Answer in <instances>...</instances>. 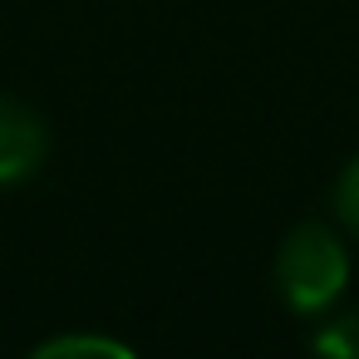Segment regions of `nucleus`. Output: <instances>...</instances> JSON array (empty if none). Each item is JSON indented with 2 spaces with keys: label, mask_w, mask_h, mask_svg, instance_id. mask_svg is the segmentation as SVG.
Instances as JSON below:
<instances>
[{
  "label": "nucleus",
  "mask_w": 359,
  "mask_h": 359,
  "mask_svg": "<svg viewBox=\"0 0 359 359\" xmlns=\"http://www.w3.org/2000/svg\"><path fill=\"white\" fill-rule=\"evenodd\" d=\"M349 285V246L330 222H300L276 246V290L295 315H325Z\"/></svg>",
  "instance_id": "obj_1"
},
{
  "label": "nucleus",
  "mask_w": 359,
  "mask_h": 359,
  "mask_svg": "<svg viewBox=\"0 0 359 359\" xmlns=\"http://www.w3.org/2000/svg\"><path fill=\"white\" fill-rule=\"evenodd\" d=\"M25 359H138L123 339H109V334H55L45 344H35Z\"/></svg>",
  "instance_id": "obj_3"
},
{
  "label": "nucleus",
  "mask_w": 359,
  "mask_h": 359,
  "mask_svg": "<svg viewBox=\"0 0 359 359\" xmlns=\"http://www.w3.org/2000/svg\"><path fill=\"white\" fill-rule=\"evenodd\" d=\"M334 217L344 222V231H354L359 236V153L339 168V177H334Z\"/></svg>",
  "instance_id": "obj_5"
},
{
  "label": "nucleus",
  "mask_w": 359,
  "mask_h": 359,
  "mask_svg": "<svg viewBox=\"0 0 359 359\" xmlns=\"http://www.w3.org/2000/svg\"><path fill=\"white\" fill-rule=\"evenodd\" d=\"M310 354L315 359H359V315L320 320V330L310 334Z\"/></svg>",
  "instance_id": "obj_4"
},
{
  "label": "nucleus",
  "mask_w": 359,
  "mask_h": 359,
  "mask_svg": "<svg viewBox=\"0 0 359 359\" xmlns=\"http://www.w3.org/2000/svg\"><path fill=\"white\" fill-rule=\"evenodd\" d=\"M50 158V128L45 118L15 99V94H0V187H15L30 182Z\"/></svg>",
  "instance_id": "obj_2"
}]
</instances>
